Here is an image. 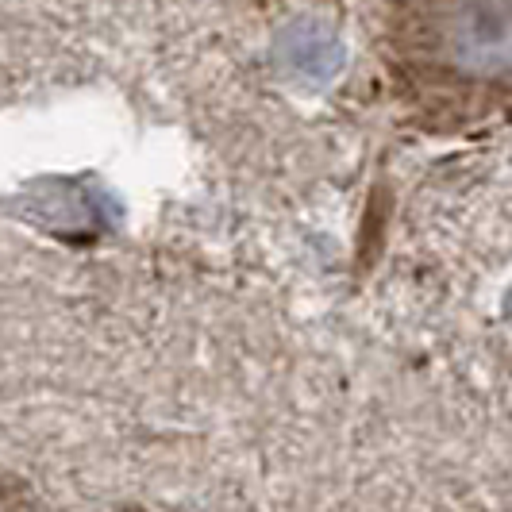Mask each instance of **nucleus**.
Returning <instances> with one entry per match:
<instances>
[{"instance_id": "1", "label": "nucleus", "mask_w": 512, "mask_h": 512, "mask_svg": "<svg viewBox=\"0 0 512 512\" xmlns=\"http://www.w3.org/2000/svg\"><path fill=\"white\" fill-rule=\"evenodd\" d=\"M382 54L420 128H512V0H382Z\"/></svg>"}, {"instance_id": "2", "label": "nucleus", "mask_w": 512, "mask_h": 512, "mask_svg": "<svg viewBox=\"0 0 512 512\" xmlns=\"http://www.w3.org/2000/svg\"><path fill=\"white\" fill-rule=\"evenodd\" d=\"M274 62L301 85H328L343 70L347 51L320 20H293L274 35Z\"/></svg>"}, {"instance_id": "3", "label": "nucleus", "mask_w": 512, "mask_h": 512, "mask_svg": "<svg viewBox=\"0 0 512 512\" xmlns=\"http://www.w3.org/2000/svg\"><path fill=\"white\" fill-rule=\"evenodd\" d=\"M505 320H509V324H512V289H509V293H505Z\"/></svg>"}]
</instances>
